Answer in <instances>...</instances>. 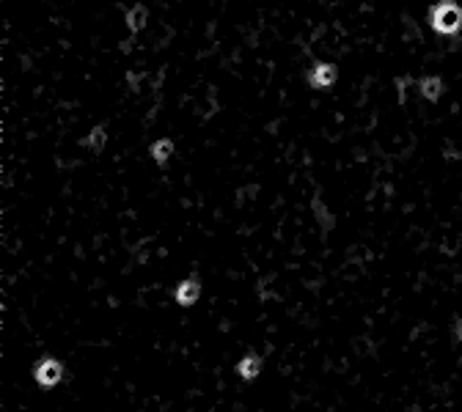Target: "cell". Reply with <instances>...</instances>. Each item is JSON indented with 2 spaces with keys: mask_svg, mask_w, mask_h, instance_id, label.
Returning a JSON list of instances; mask_svg holds the SVG:
<instances>
[{
  "mask_svg": "<svg viewBox=\"0 0 462 412\" xmlns=\"http://www.w3.org/2000/svg\"><path fill=\"white\" fill-rule=\"evenodd\" d=\"M430 25L441 36H454L462 30V8L457 0H441L430 8Z\"/></svg>",
  "mask_w": 462,
  "mask_h": 412,
  "instance_id": "1",
  "label": "cell"
},
{
  "mask_svg": "<svg viewBox=\"0 0 462 412\" xmlns=\"http://www.w3.org/2000/svg\"><path fill=\"white\" fill-rule=\"evenodd\" d=\"M61 377H63V369H61V363H58L55 358H44V360H39L36 369H33V380H36L39 388H44V391L55 388V385L61 382Z\"/></svg>",
  "mask_w": 462,
  "mask_h": 412,
  "instance_id": "2",
  "label": "cell"
},
{
  "mask_svg": "<svg viewBox=\"0 0 462 412\" xmlns=\"http://www.w3.org/2000/svg\"><path fill=\"white\" fill-rule=\"evenodd\" d=\"M308 83H311L314 88H330V85L336 83V66L328 63V61L317 63V66L311 69V74H308Z\"/></svg>",
  "mask_w": 462,
  "mask_h": 412,
  "instance_id": "3",
  "label": "cell"
},
{
  "mask_svg": "<svg viewBox=\"0 0 462 412\" xmlns=\"http://www.w3.org/2000/svg\"><path fill=\"white\" fill-rule=\"evenodd\" d=\"M199 294H201V283H199L196 278H188V280H182V283L177 286L174 300H177L179 305H193V302L199 300Z\"/></svg>",
  "mask_w": 462,
  "mask_h": 412,
  "instance_id": "4",
  "label": "cell"
},
{
  "mask_svg": "<svg viewBox=\"0 0 462 412\" xmlns=\"http://www.w3.org/2000/svg\"><path fill=\"white\" fill-rule=\"evenodd\" d=\"M237 374L242 377V380H256L259 374H261V358L259 355H245L239 363H237Z\"/></svg>",
  "mask_w": 462,
  "mask_h": 412,
  "instance_id": "5",
  "label": "cell"
},
{
  "mask_svg": "<svg viewBox=\"0 0 462 412\" xmlns=\"http://www.w3.org/2000/svg\"><path fill=\"white\" fill-rule=\"evenodd\" d=\"M419 88H421V96H424L427 102H438V99L443 96V80L435 77V74L424 77V80L419 83Z\"/></svg>",
  "mask_w": 462,
  "mask_h": 412,
  "instance_id": "6",
  "label": "cell"
},
{
  "mask_svg": "<svg viewBox=\"0 0 462 412\" xmlns=\"http://www.w3.org/2000/svg\"><path fill=\"white\" fill-rule=\"evenodd\" d=\"M146 22H149V11H146V6H132L130 11H127V28L132 30V33H141L143 28H146Z\"/></svg>",
  "mask_w": 462,
  "mask_h": 412,
  "instance_id": "7",
  "label": "cell"
},
{
  "mask_svg": "<svg viewBox=\"0 0 462 412\" xmlns=\"http://www.w3.org/2000/svg\"><path fill=\"white\" fill-rule=\"evenodd\" d=\"M171 157H174V141L160 138V141L152 143V160H154L157 165H165Z\"/></svg>",
  "mask_w": 462,
  "mask_h": 412,
  "instance_id": "8",
  "label": "cell"
},
{
  "mask_svg": "<svg viewBox=\"0 0 462 412\" xmlns=\"http://www.w3.org/2000/svg\"><path fill=\"white\" fill-rule=\"evenodd\" d=\"M105 141H108V127L97 124V127H94V130L86 135L83 146H86V149H91V152H102V149H105Z\"/></svg>",
  "mask_w": 462,
  "mask_h": 412,
  "instance_id": "9",
  "label": "cell"
}]
</instances>
